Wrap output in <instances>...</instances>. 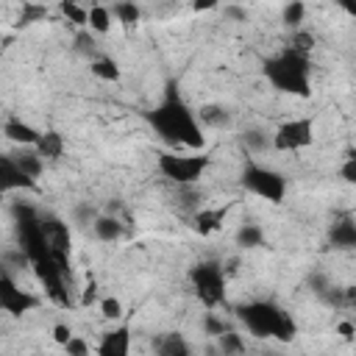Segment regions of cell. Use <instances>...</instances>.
<instances>
[{
	"instance_id": "39",
	"label": "cell",
	"mask_w": 356,
	"mask_h": 356,
	"mask_svg": "<svg viewBox=\"0 0 356 356\" xmlns=\"http://www.w3.org/2000/svg\"><path fill=\"white\" fill-rule=\"evenodd\" d=\"M222 14L231 17V19H236V22H248V8H242V6H225Z\"/></svg>"
},
{
	"instance_id": "5",
	"label": "cell",
	"mask_w": 356,
	"mask_h": 356,
	"mask_svg": "<svg viewBox=\"0 0 356 356\" xmlns=\"http://www.w3.org/2000/svg\"><path fill=\"white\" fill-rule=\"evenodd\" d=\"M209 164H211V159H209L206 153L164 150V153H159V159H156L159 172H161L167 181L178 184V186H195V184L203 178V172L209 170Z\"/></svg>"
},
{
	"instance_id": "41",
	"label": "cell",
	"mask_w": 356,
	"mask_h": 356,
	"mask_svg": "<svg viewBox=\"0 0 356 356\" xmlns=\"http://www.w3.org/2000/svg\"><path fill=\"white\" fill-rule=\"evenodd\" d=\"M192 8H195V11H211V8H217V3H214V0H206V3H200V0H197Z\"/></svg>"
},
{
	"instance_id": "40",
	"label": "cell",
	"mask_w": 356,
	"mask_h": 356,
	"mask_svg": "<svg viewBox=\"0 0 356 356\" xmlns=\"http://www.w3.org/2000/svg\"><path fill=\"white\" fill-rule=\"evenodd\" d=\"M337 334H339L342 339H348V342H350V339H353V334H356V328H353V323H350V320H339V323H337Z\"/></svg>"
},
{
	"instance_id": "7",
	"label": "cell",
	"mask_w": 356,
	"mask_h": 356,
	"mask_svg": "<svg viewBox=\"0 0 356 356\" xmlns=\"http://www.w3.org/2000/svg\"><path fill=\"white\" fill-rule=\"evenodd\" d=\"M239 184L248 192H253V195H259V197H264L270 203H281L284 195H286V178L278 170L264 167V164H256V161H248L242 167Z\"/></svg>"
},
{
	"instance_id": "8",
	"label": "cell",
	"mask_w": 356,
	"mask_h": 356,
	"mask_svg": "<svg viewBox=\"0 0 356 356\" xmlns=\"http://www.w3.org/2000/svg\"><path fill=\"white\" fill-rule=\"evenodd\" d=\"M39 222H42V234H44V245L50 250V259L70 275V248H72V234H70V225L58 217V214H39Z\"/></svg>"
},
{
	"instance_id": "18",
	"label": "cell",
	"mask_w": 356,
	"mask_h": 356,
	"mask_svg": "<svg viewBox=\"0 0 356 356\" xmlns=\"http://www.w3.org/2000/svg\"><path fill=\"white\" fill-rule=\"evenodd\" d=\"M92 231H95V236H97L100 242H117V239H122V234H125L122 222H120L117 217H111V214H97L95 222H92Z\"/></svg>"
},
{
	"instance_id": "28",
	"label": "cell",
	"mask_w": 356,
	"mask_h": 356,
	"mask_svg": "<svg viewBox=\"0 0 356 356\" xmlns=\"http://www.w3.org/2000/svg\"><path fill=\"white\" fill-rule=\"evenodd\" d=\"M217 339H220L222 356H236V353H242V350H245L242 337H239V334H234V331H225V334H220Z\"/></svg>"
},
{
	"instance_id": "37",
	"label": "cell",
	"mask_w": 356,
	"mask_h": 356,
	"mask_svg": "<svg viewBox=\"0 0 356 356\" xmlns=\"http://www.w3.org/2000/svg\"><path fill=\"white\" fill-rule=\"evenodd\" d=\"M95 217H97V211H95L89 203H81V206H75V222L86 225V222H95Z\"/></svg>"
},
{
	"instance_id": "38",
	"label": "cell",
	"mask_w": 356,
	"mask_h": 356,
	"mask_svg": "<svg viewBox=\"0 0 356 356\" xmlns=\"http://www.w3.org/2000/svg\"><path fill=\"white\" fill-rule=\"evenodd\" d=\"M53 339H56V342L64 348V345L72 339V328H70L67 323H56V325H53Z\"/></svg>"
},
{
	"instance_id": "30",
	"label": "cell",
	"mask_w": 356,
	"mask_h": 356,
	"mask_svg": "<svg viewBox=\"0 0 356 356\" xmlns=\"http://www.w3.org/2000/svg\"><path fill=\"white\" fill-rule=\"evenodd\" d=\"M122 300L120 298H114V295H106V298H100V314L106 317V320H120L122 317Z\"/></svg>"
},
{
	"instance_id": "6",
	"label": "cell",
	"mask_w": 356,
	"mask_h": 356,
	"mask_svg": "<svg viewBox=\"0 0 356 356\" xmlns=\"http://www.w3.org/2000/svg\"><path fill=\"white\" fill-rule=\"evenodd\" d=\"M189 284L197 300L211 312L225 303V270L220 261H197L189 267Z\"/></svg>"
},
{
	"instance_id": "24",
	"label": "cell",
	"mask_w": 356,
	"mask_h": 356,
	"mask_svg": "<svg viewBox=\"0 0 356 356\" xmlns=\"http://www.w3.org/2000/svg\"><path fill=\"white\" fill-rule=\"evenodd\" d=\"M236 245L239 248H261L264 245V228L259 222H242L236 228Z\"/></svg>"
},
{
	"instance_id": "4",
	"label": "cell",
	"mask_w": 356,
	"mask_h": 356,
	"mask_svg": "<svg viewBox=\"0 0 356 356\" xmlns=\"http://www.w3.org/2000/svg\"><path fill=\"white\" fill-rule=\"evenodd\" d=\"M14 214V228H17V242H19V253L33 264L50 256L47 245H44V234H42V222H39V211L28 203H14L11 206Z\"/></svg>"
},
{
	"instance_id": "17",
	"label": "cell",
	"mask_w": 356,
	"mask_h": 356,
	"mask_svg": "<svg viewBox=\"0 0 356 356\" xmlns=\"http://www.w3.org/2000/svg\"><path fill=\"white\" fill-rule=\"evenodd\" d=\"M225 214H228V209H197L195 214H192V225H195V231L197 234H211V231H217L220 225H222V220H225Z\"/></svg>"
},
{
	"instance_id": "21",
	"label": "cell",
	"mask_w": 356,
	"mask_h": 356,
	"mask_svg": "<svg viewBox=\"0 0 356 356\" xmlns=\"http://www.w3.org/2000/svg\"><path fill=\"white\" fill-rule=\"evenodd\" d=\"M89 72H92L95 78L106 81V83H117V81L122 78V70H120V64H117L111 56H95V58L89 61Z\"/></svg>"
},
{
	"instance_id": "13",
	"label": "cell",
	"mask_w": 356,
	"mask_h": 356,
	"mask_svg": "<svg viewBox=\"0 0 356 356\" xmlns=\"http://www.w3.org/2000/svg\"><path fill=\"white\" fill-rule=\"evenodd\" d=\"M97 356H131V325L122 323L106 331L97 342Z\"/></svg>"
},
{
	"instance_id": "20",
	"label": "cell",
	"mask_w": 356,
	"mask_h": 356,
	"mask_svg": "<svg viewBox=\"0 0 356 356\" xmlns=\"http://www.w3.org/2000/svg\"><path fill=\"white\" fill-rule=\"evenodd\" d=\"M33 150L42 156V159H61L64 156V136L58 131H42Z\"/></svg>"
},
{
	"instance_id": "36",
	"label": "cell",
	"mask_w": 356,
	"mask_h": 356,
	"mask_svg": "<svg viewBox=\"0 0 356 356\" xmlns=\"http://www.w3.org/2000/svg\"><path fill=\"white\" fill-rule=\"evenodd\" d=\"M339 175H342L345 184H356V153H353V150L345 153V161H342V167H339Z\"/></svg>"
},
{
	"instance_id": "34",
	"label": "cell",
	"mask_w": 356,
	"mask_h": 356,
	"mask_svg": "<svg viewBox=\"0 0 356 356\" xmlns=\"http://www.w3.org/2000/svg\"><path fill=\"white\" fill-rule=\"evenodd\" d=\"M312 47H314V36H312V33L298 31V33L292 36L289 50H295V53H300V56H309V53H312Z\"/></svg>"
},
{
	"instance_id": "9",
	"label": "cell",
	"mask_w": 356,
	"mask_h": 356,
	"mask_svg": "<svg viewBox=\"0 0 356 356\" xmlns=\"http://www.w3.org/2000/svg\"><path fill=\"white\" fill-rule=\"evenodd\" d=\"M314 142V120L312 117H295V120H286L281 122L273 136H270V147L281 150V153H295V150H303Z\"/></svg>"
},
{
	"instance_id": "10",
	"label": "cell",
	"mask_w": 356,
	"mask_h": 356,
	"mask_svg": "<svg viewBox=\"0 0 356 356\" xmlns=\"http://www.w3.org/2000/svg\"><path fill=\"white\" fill-rule=\"evenodd\" d=\"M33 273L39 278V284L44 286V295L56 303V306H70V289H67V273L47 256L42 261H33Z\"/></svg>"
},
{
	"instance_id": "29",
	"label": "cell",
	"mask_w": 356,
	"mask_h": 356,
	"mask_svg": "<svg viewBox=\"0 0 356 356\" xmlns=\"http://www.w3.org/2000/svg\"><path fill=\"white\" fill-rule=\"evenodd\" d=\"M303 17H306V6L303 3H286L284 6V14H281V19H284V25H289V28H298L300 22H303Z\"/></svg>"
},
{
	"instance_id": "14",
	"label": "cell",
	"mask_w": 356,
	"mask_h": 356,
	"mask_svg": "<svg viewBox=\"0 0 356 356\" xmlns=\"http://www.w3.org/2000/svg\"><path fill=\"white\" fill-rule=\"evenodd\" d=\"M39 134H42V131H39L36 125L25 122L22 117H6V122H3V136H6L8 142L19 145V147H33L36 139H39Z\"/></svg>"
},
{
	"instance_id": "33",
	"label": "cell",
	"mask_w": 356,
	"mask_h": 356,
	"mask_svg": "<svg viewBox=\"0 0 356 356\" xmlns=\"http://www.w3.org/2000/svg\"><path fill=\"white\" fill-rule=\"evenodd\" d=\"M75 50H78L81 56H92V58H95V36H92L86 28H81V31L75 33Z\"/></svg>"
},
{
	"instance_id": "26",
	"label": "cell",
	"mask_w": 356,
	"mask_h": 356,
	"mask_svg": "<svg viewBox=\"0 0 356 356\" xmlns=\"http://www.w3.org/2000/svg\"><path fill=\"white\" fill-rule=\"evenodd\" d=\"M242 145H245L248 150H253V153H261V150L270 147V136H267V131H261V128H250V131L242 134Z\"/></svg>"
},
{
	"instance_id": "2",
	"label": "cell",
	"mask_w": 356,
	"mask_h": 356,
	"mask_svg": "<svg viewBox=\"0 0 356 356\" xmlns=\"http://www.w3.org/2000/svg\"><path fill=\"white\" fill-rule=\"evenodd\" d=\"M236 317L248 328L250 337L259 339H278V342H292L298 334V323L289 312H284L273 300H250L236 306Z\"/></svg>"
},
{
	"instance_id": "27",
	"label": "cell",
	"mask_w": 356,
	"mask_h": 356,
	"mask_svg": "<svg viewBox=\"0 0 356 356\" xmlns=\"http://www.w3.org/2000/svg\"><path fill=\"white\" fill-rule=\"evenodd\" d=\"M58 8H61V14L67 17V22H72V25H78V28H86V22H89V14H86V8H83L81 3H72V0H67V3H61Z\"/></svg>"
},
{
	"instance_id": "23",
	"label": "cell",
	"mask_w": 356,
	"mask_h": 356,
	"mask_svg": "<svg viewBox=\"0 0 356 356\" xmlns=\"http://www.w3.org/2000/svg\"><path fill=\"white\" fill-rule=\"evenodd\" d=\"M86 14H89L86 31H92V33H108L111 31V11H108V6L95 3L92 8H86Z\"/></svg>"
},
{
	"instance_id": "22",
	"label": "cell",
	"mask_w": 356,
	"mask_h": 356,
	"mask_svg": "<svg viewBox=\"0 0 356 356\" xmlns=\"http://www.w3.org/2000/svg\"><path fill=\"white\" fill-rule=\"evenodd\" d=\"M195 117H197V122L211 125V128H225V125H231V114H228V108H222V106H217V103H206V106H200V108L195 111Z\"/></svg>"
},
{
	"instance_id": "19",
	"label": "cell",
	"mask_w": 356,
	"mask_h": 356,
	"mask_svg": "<svg viewBox=\"0 0 356 356\" xmlns=\"http://www.w3.org/2000/svg\"><path fill=\"white\" fill-rule=\"evenodd\" d=\"M328 239H331V245L339 248V250H350V248H356V222H353L350 217L334 222Z\"/></svg>"
},
{
	"instance_id": "12",
	"label": "cell",
	"mask_w": 356,
	"mask_h": 356,
	"mask_svg": "<svg viewBox=\"0 0 356 356\" xmlns=\"http://www.w3.org/2000/svg\"><path fill=\"white\" fill-rule=\"evenodd\" d=\"M19 189H36V181L28 178L11 159V153H0V195L19 192Z\"/></svg>"
},
{
	"instance_id": "35",
	"label": "cell",
	"mask_w": 356,
	"mask_h": 356,
	"mask_svg": "<svg viewBox=\"0 0 356 356\" xmlns=\"http://www.w3.org/2000/svg\"><path fill=\"white\" fill-rule=\"evenodd\" d=\"M64 353H67V356H92L89 342H86L83 337H78V334H72V339L64 345Z\"/></svg>"
},
{
	"instance_id": "15",
	"label": "cell",
	"mask_w": 356,
	"mask_h": 356,
	"mask_svg": "<svg viewBox=\"0 0 356 356\" xmlns=\"http://www.w3.org/2000/svg\"><path fill=\"white\" fill-rule=\"evenodd\" d=\"M153 348H156V356H192V345L181 331H164L153 342Z\"/></svg>"
},
{
	"instance_id": "42",
	"label": "cell",
	"mask_w": 356,
	"mask_h": 356,
	"mask_svg": "<svg viewBox=\"0 0 356 356\" xmlns=\"http://www.w3.org/2000/svg\"><path fill=\"white\" fill-rule=\"evenodd\" d=\"M8 275V267H6V259H0V278H6Z\"/></svg>"
},
{
	"instance_id": "1",
	"label": "cell",
	"mask_w": 356,
	"mask_h": 356,
	"mask_svg": "<svg viewBox=\"0 0 356 356\" xmlns=\"http://www.w3.org/2000/svg\"><path fill=\"white\" fill-rule=\"evenodd\" d=\"M145 120L159 134V139L167 142L175 150L186 147V150L200 153L206 147V134H203L195 111L189 108V103L181 97L175 81H167L161 100L145 114Z\"/></svg>"
},
{
	"instance_id": "31",
	"label": "cell",
	"mask_w": 356,
	"mask_h": 356,
	"mask_svg": "<svg viewBox=\"0 0 356 356\" xmlns=\"http://www.w3.org/2000/svg\"><path fill=\"white\" fill-rule=\"evenodd\" d=\"M225 331H231L228 323H225L222 317H217L214 312H206V317H203V334H209V337H220V334H225Z\"/></svg>"
},
{
	"instance_id": "3",
	"label": "cell",
	"mask_w": 356,
	"mask_h": 356,
	"mask_svg": "<svg viewBox=\"0 0 356 356\" xmlns=\"http://www.w3.org/2000/svg\"><path fill=\"white\" fill-rule=\"evenodd\" d=\"M264 78L273 89L292 95V97H312V58L300 56L289 47L270 56L261 67Z\"/></svg>"
},
{
	"instance_id": "11",
	"label": "cell",
	"mask_w": 356,
	"mask_h": 356,
	"mask_svg": "<svg viewBox=\"0 0 356 356\" xmlns=\"http://www.w3.org/2000/svg\"><path fill=\"white\" fill-rule=\"evenodd\" d=\"M39 306V298L31 295L28 289H22L11 275L0 278V309L11 317H22L28 312H33Z\"/></svg>"
},
{
	"instance_id": "25",
	"label": "cell",
	"mask_w": 356,
	"mask_h": 356,
	"mask_svg": "<svg viewBox=\"0 0 356 356\" xmlns=\"http://www.w3.org/2000/svg\"><path fill=\"white\" fill-rule=\"evenodd\" d=\"M108 11H111V19L122 22V25H136L142 17V8L136 3H114Z\"/></svg>"
},
{
	"instance_id": "32",
	"label": "cell",
	"mask_w": 356,
	"mask_h": 356,
	"mask_svg": "<svg viewBox=\"0 0 356 356\" xmlns=\"http://www.w3.org/2000/svg\"><path fill=\"white\" fill-rule=\"evenodd\" d=\"M47 17V8L44 6H33V3H25L22 6V14L17 19V25H31V22H39Z\"/></svg>"
},
{
	"instance_id": "16",
	"label": "cell",
	"mask_w": 356,
	"mask_h": 356,
	"mask_svg": "<svg viewBox=\"0 0 356 356\" xmlns=\"http://www.w3.org/2000/svg\"><path fill=\"white\" fill-rule=\"evenodd\" d=\"M11 159H14V164L28 175V178H39L42 175V170H44V159L33 150V147H19V150H14L11 153Z\"/></svg>"
}]
</instances>
